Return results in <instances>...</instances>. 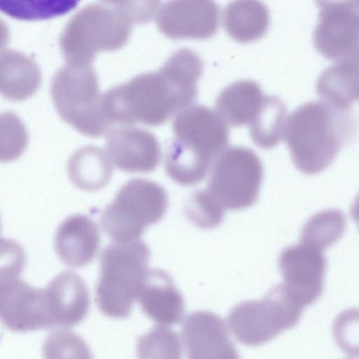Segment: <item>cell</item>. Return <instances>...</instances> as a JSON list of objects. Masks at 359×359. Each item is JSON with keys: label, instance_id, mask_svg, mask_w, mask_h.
Returning <instances> with one entry per match:
<instances>
[{"label": "cell", "instance_id": "cell-29", "mask_svg": "<svg viewBox=\"0 0 359 359\" xmlns=\"http://www.w3.org/2000/svg\"><path fill=\"white\" fill-rule=\"evenodd\" d=\"M351 213L353 219L355 220L359 228V195L355 198L351 207Z\"/></svg>", "mask_w": 359, "mask_h": 359}, {"label": "cell", "instance_id": "cell-14", "mask_svg": "<svg viewBox=\"0 0 359 359\" xmlns=\"http://www.w3.org/2000/svg\"><path fill=\"white\" fill-rule=\"evenodd\" d=\"M137 300L142 311L161 325L179 323L184 313L182 294L172 277L162 269H149Z\"/></svg>", "mask_w": 359, "mask_h": 359}, {"label": "cell", "instance_id": "cell-11", "mask_svg": "<svg viewBox=\"0 0 359 359\" xmlns=\"http://www.w3.org/2000/svg\"><path fill=\"white\" fill-rule=\"evenodd\" d=\"M105 151L112 165L126 172H149L157 168L161 157L156 136L149 130L132 126L111 130Z\"/></svg>", "mask_w": 359, "mask_h": 359}, {"label": "cell", "instance_id": "cell-4", "mask_svg": "<svg viewBox=\"0 0 359 359\" xmlns=\"http://www.w3.org/2000/svg\"><path fill=\"white\" fill-rule=\"evenodd\" d=\"M168 196L158 183L133 179L124 184L104 209L100 224L116 243L138 240L145 227L161 220L168 208Z\"/></svg>", "mask_w": 359, "mask_h": 359}, {"label": "cell", "instance_id": "cell-17", "mask_svg": "<svg viewBox=\"0 0 359 359\" xmlns=\"http://www.w3.org/2000/svg\"><path fill=\"white\" fill-rule=\"evenodd\" d=\"M41 74L36 63L23 53L8 48L0 53V92L8 100H24L37 90Z\"/></svg>", "mask_w": 359, "mask_h": 359}, {"label": "cell", "instance_id": "cell-26", "mask_svg": "<svg viewBox=\"0 0 359 359\" xmlns=\"http://www.w3.org/2000/svg\"><path fill=\"white\" fill-rule=\"evenodd\" d=\"M335 344L344 353L359 358V308L341 311L332 324Z\"/></svg>", "mask_w": 359, "mask_h": 359}, {"label": "cell", "instance_id": "cell-6", "mask_svg": "<svg viewBox=\"0 0 359 359\" xmlns=\"http://www.w3.org/2000/svg\"><path fill=\"white\" fill-rule=\"evenodd\" d=\"M263 175L262 163L254 151L229 147L214 162L207 190L225 209L245 208L256 202Z\"/></svg>", "mask_w": 359, "mask_h": 359}, {"label": "cell", "instance_id": "cell-28", "mask_svg": "<svg viewBox=\"0 0 359 359\" xmlns=\"http://www.w3.org/2000/svg\"><path fill=\"white\" fill-rule=\"evenodd\" d=\"M130 17L133 23L149 21L156 15L159 7V1H118Z\"/></svg>", "mask_w": 359, "mask_h": 359}, {"label": "cell", "instance_id": "cell-21", "mask_svg": "<svg viewBox=\"0 0 359 359\" xmlns=\"http://www.w3.org/2000/svg\"><path fill=\"white\" fill-rule=\"evenodd\" d=\"M137 359H182L178 334L164 327H154L140 336L137 342Z\"/></svg>", "mask_w": 359, "mask_h": 359}, {"label": "cell", "instance_id": "cell-18", "mask_svg": "<svg viewBox=\"0 0 359 359\" xmlns=\"http://www.w3.org/2000/svg\"><path fill=\"white\" fill-rule=\"evenodd\" d=\"M223 27L227 34L241 43L262 37L269 25V13L257 1H236L228 4L222 13Z\"/></svg>", "mask_w": 359, "mask_h": 359}, {"label": "cell", "instance_id": "cell-8", "mask_svg": "<svg viewBox=\"0 0 359 359\" xmlns=\"http://www.w3.org/2000/svg\"><path fill=\"white\" fill-rule=\"evenodd\" d=\"M173 140L179 147L212 162L229 143L227 125L216 111L202 105L184 109L172 123Z\"/></svg>", "mask_w": 359, "mask_h": 359}, {"label": "cell", "instance_id": "cell-10", "mask_svg": "<svg viewBox=\"0 0 359 359\" xmlns=\"http://www.w3.org/2000/svg\"><path fill=\"white\" fill-rule=\"evenodd\" d=\"M219 18L218 6L212 1H169L159 6L155 22L169 38L203 39L217 32Z\"/></svg>", "mask_w": 359, "mask_h": 359}, {"label": "cell", "instance_id": "cell-23", "mask_svg": "<svg viewBox=\"0 0 359 359\" xmlns=\"http://www.w3.org/2000/svg\"><path fill=\"white\" fill-rule=\"evenodd\" d=\"M42 351L45 359H93L85 341L69 330H58L48 335Z\"/></svg>", "mask_w": 359, "mask_h": 359}, {"label": "cell", "instance_id": "cell-19", "mask_svg": "<svg viewBox=\"0 0 359 359\" xmlns=\"http://www.w3.org/2000/svg\"><path fill=\"white\" fill-rule=\"evenodd\" d=\"M67 170L72 183L88 191L104 187L113 173V165L103 149L88 145L75 151L70 156Z\"/></svg>", "mask_w": 359, "mask_h": 359}, {"label": "cell", "instance_id": "cell-27", "mask_svg": "<svg viewBox=\"0 0 359 359\" xmlns=\"http://www.w3.org/2000/svg\"><path fill=\"white\" fill-rule=\"evenodd\" d=\"M0 121V158L2 161H8L18 158L23 151L27 142V134L23 123L13 113H2Z\"/></svg>", "mask_w": 359, "mask_h": 359}, {"label": "cell", "instance_id": "cell-15", "mask_svg": "<svg viewBox=\"0 0 359 359\" xmlns=\"http://www.w3.org/2000/svg\"><path fill=\"white\" fill-rule=\"evenodd\" d=\"M100 244V232L88 217L75 214L59 226L55 238V251L60 260L73 268L90 264Z\"/></svg>", "mask_w": 359, "mask_h": 359}, {"label": "cell", "instance_id": "cell-16", "mask_svg": "<svg viewBox=\"0 0 359 359\" xmlns=\"http://www.w3.org/2000/svg\"><path fill=\"white\" fill-rule=\"evenodd\" d=\"M264 97L260 86L255 81L249 79L237 81L218 95L216 111L228 126L249 125L259 113Z\"/></svg>", "mask_w": 359, "mask_h": 359}, {"label": "cell", "instance_id": "cell-3", "mask_svg": "<svg viewBox=\"0 0 359 359\" xmlns=\"http://www.w3.org/2000/svg\"><path fill=\"white\" fill-rule=\"evenodd\" d=\"M50 94L61 118L79 133L97 137L111 131L92 64L67 62L52 78Z\"/></svg>", "mask_w": 359, "mask_h": 359}, {"label": "cell", "instance_id": "cell-7", "mask_svg": "<svg viewBox=\"0 0 359 359\" xmlns=\"http://www.w3.org/2000/svg\"><path fill=\"white\" fill-rule=\"evenodd\" d=\"M20 268L6 267L0 276V317L15 332L51 328L45 289H36L19 276Z\"/></svg>", "mask_w": 359, "mask_h": 359}, {"label": "cell", "instance_id": "cell-20", "mask_svg": "<svg viewBox=\"0 0 359 359\" xmlns=\"http://www.w3.org/2000/svg\"><path fill=\"white\" fill-rule=\"evenodd\" d=\"M285 109L275 96L265 95L263 104L249 124L250 135L256 145L262 149L276 146L282 135Z\"/></svg>", "mask_w": 359, "mask_h": 359}, {"label": "cell", "instance_id": "cell-5", "mask_svg": "<svg viewBox=\"0 0 359 359\" xmlns=\"http://www.w3.org/2000/svg\"><path fill=\"white\" fill-rule=\"evenodd\" d=\"M304 308L290 296L283 283L271 288L258 300L236 305L228 315V323L235 338L248 346H257L294 327Z\"/></svg>", "mask_w": 359, "mask_h": 359}, {"label": "cell", "instance_id": "cell-9", "mask_svg": "<svg viewBox=\"0 0 359 359\" xmlns=\"http://www.w3.org/2000/svg\"><path fill=\"white\" fill-rule=\"evenodd\" d=\"M323 250L300 241L284 249L279 257L283 285L293 300L304 309L320 297L323 290L325 260Z\"/></svg>", "mask_w": 359, "mask_h": 359}, {"label": "cell", "instance_id": "cell-25", "mask_svg": "<svg viewBox=\"0 0 359 359\" xmlns=\"http://www.w3.org/2000/svg\"><path fill=\"white\" fill-rule=\"evenodd\" d=\"M186 215L198 227L212 229L222 221L225 208L208 190L195 192L186 205Z\"/></svg>", "mask_w": 359, "mask_h": 359}, {"label": "cell", "instance_id": "cell-30", "mask_svg": "<svg viewBox=\"0 0 359 359\" xmlns=\"http://www.w3.org/2000/svg\"><path fill=\"white\" fill-rule=\"evenodd\" d=\"M346 359H351V358H346Z\"/></svg>", "mask_w": 359, "mask_h": 359}, {"label": "cell", "instance_id": "cell-13", "mask_svg": "<svg viewBox=\"0 0 359 359\" xmlns=\"http://www.w3.org/2000/svg\"><path fill=\"white\" fill-rule=\"evenodd\" d=\"M44 289L52 327H72L85 318L90 306V293L77 273L63 271Z\"/></svg>", "mask_w": 359, "mask_h": 359}, {"label": "cell", "instance_id": "cell-22", "mask_svg": "<svg viewBox=\"0 0 359 359\" xmlns=\"http://www.w3.org/2000/svg\"><path fill=\"white\" fill-rule=\"evenodd\" d=\"M344 227L345 219L340 211H322L306 222L300 240L323 250L341 236Z\"/></svg>", "mask_w": 359, "mask_h": 359}, {"label": "cell", "instance_id": "cell-1", "mask_svg": "<svg viewBox=\"0 0 359 359\" xmlns=\"http://www.w3.org/2000/svg\"><path fill=\"white\" fill-rule=\"evenodd\" d=\"M133 21L118 1L88 4L67 22L59 39L67 62L91 64L96 53L121 47Z\"/></svg>", "mask_w": 359, "mask_h": 359}, {"label": "cell", "instance_id": "cell-24", "mask_svg": "<svg viewBox=\"0 0 359 359\" xmlns=\"http://www.w3.org/2000/svg\"><path fill=\"white\" fill-rule=\"evenodd\" d=\"M77 4L70 1H1L0 9L21 19H44L67 13Z\"/></svg>", "mask_w": 359, "mask_h": 359}, {"label": "cell", "instance_id": "cell-2", "mask_svg": "<svg viewBox=\"0 0 359 359\" xmlns=\"http://www.w3.org/2000/svg\"><path fill=\"white\" fill-rule=\"evenodd\" d=\"M150 251L142 241L114 243L100 257L95 301L105 316L121 318L130 314L149 271Z\"/></svg>", "mask_w": 359, "mask_h": 359}, {"label": "cell", "instance_id": "cell-12", "mask_svg": "<svg viewBox=\"0 0 359 359\" xmlns=\"http://www.w3.org/2000/svg\"><path fill=\"white\" fill-rule=\"evenodd\" d=\"M182 334L187 359H240L224 321L214 313H191L184 320Z\"/></svg>", "mask_w": 359, "mask_h": 359}]
</instances>
